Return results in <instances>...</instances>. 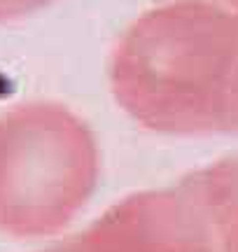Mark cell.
<instances>
[{
    "instance_id": "obj_1",
    "label": "cell",
    "mask_w": 238,
    "mask_h": 252,
    "mask_svg": "<svg viewBox=\"0 0 238 252\" xmlns=\"http://www.w3.org/2000/svg\"><path fill=\"white\" fill-rule=\"evenodd\" d=\"M47 0H0V21L12 17H19L24 12H30L33 7L42 5Z\"/></svg>"
}]
</instances>
